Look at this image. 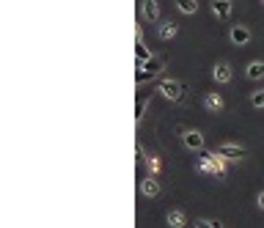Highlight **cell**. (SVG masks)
I'll return each mask as SVG.
<instances>
[{"instance_id":"obj_1","label":"cell","mask_w":264,"mask_h":228,"mask_svg":"<svg viewBox=\"0 0 264 228\" xmlns=\"http://www.w3.org/2000/svg\"><path fill=\"white\" fill-rule=\"evenodd\" d=\"M198 168H201V171H207V173H212V176L223 179V176H226V157H223L220 151H207V149H201Z\"/></svg>"},{"instance_id":"obj_2","label":"cell","mask_w":264,"mask_h":228,"mask_svg":"<svg viewBox=\"0 0 264 228\" xmlns=\"http://www.w3.org/2000/svg\"><path fill=\"white\" fill-rule=\"evenodd\" d=\"M135 83L138 85H143V83H149L154 75H160L162 69H165V58L162 55H152L149 61H143V63H135Z\"/></svg>"},{"instance_id":"obj_3","label":"cell","mask_w":264,"mask_h":228,"mask_svg":"<svg viewBox=\"0 0 264 228\" xmlns=\"http://www.w3.org/2000/svg\"><path fill=\"white\" fill-rule=\"evenodd\" d=\"M157 91L168 102H182V96H185V83H179V80H162L157 85Z\"/></svg>"},{"instance_id":"obj_4","label":"cell","mask_w":264,"mask_h":228,"mask_svg":"<svg viewBox=\"0 0 264 228\" xmlns=\"http://www.w3.org/2000/svg\"><path fill=\"white\" fill-rule=\"evenodd\" d=\"M152 96H154L152 88L138 93V99H135V121H140V118L146 116V107H149V99H152Z\"/></svg>"},{"instance_id":"obj_5","label":"cell","mask_w":264,"mask_h":228,"mask_svg":"<svg viewBox=\"0 0 264 228\" xmlns=\"http://www.w3.org/2000/svg\"><path fill=\"white\" fill-rule=\"evenodd\" d=\"M218 151L226 159H242V157H245V149H242V146H237V143H220Z\"/></svg>"},{"instance_id":"obj_6","label":"cell","mask_w":264,"mask_h":228,"mask_svg":"<svg viewBox=\"0 0 264 228\" xmlns=\"http://www.w3.org/2000/svg\"><path fill=\"white\" fill-rule=\"evenodd\" d=\"M160 192V184H157V179L149 173L146 179H140V196H146V198H154Z\"/></svg>"},{"instance_id":"obj_7","label":"cell","mask_w":264,"mask_h":228,"mask_svg":"<svg viewBox=\"0 0 264 228\" xmlns=\"http://www.w3.org/2000/svg\"><path fill=\"white\" fill-rule=\"evenodd\" d=\"M140 11H143V19H149V22H154V19L160 17V6H157V0H143Z\"/></svg>"},{"instance_id":"obj_8","label":"cell","mask_w":264,"mask_h":228,"mask_svg":"<svg viewBox=\"0 0 264 228\" xmlns=\"http://www.w3.org/2000/svg\"><path fill=\"white\" fill-rule=\"evenodd\" d=\"M204 107H207V110H212V113H220L223 110V96H220V93H215V91H209L204 96Z\"/></svg>"},{"instance_id":"obj_9","label":"cell","mask_w":264,"mask_h":228,"mask_svg":"<svg viewBox=\"0 0 264 228\" xmlns=\"http://www.w3.org/2000/svg\"><path fill=\"white\" fill-rule=\"evenodd\" d=\"M212 11L220 19H228L231 17V0H212Z\"/></svg>"},{"instance_id":"obj_10","label":"cell","mask_w":264,"mask_h":228,"mask_svg":"<svg viewBox=\"0 0 264 228\" xmlns=\"http://www.w3.org/2000/svg\"><path fill=\"white\" fill-rule=\"evenodd\" d=\"M185 146H187V149L201 151V149H204V135H201V132H185Z\"/></svg>"},{"instance_id":"obj_11","label":"cell","mask_w":264,"mask_h":228,"mask_svg":"<svg viewBox=\"0 0 264 228\" xmlns=\"http://www.w3.org/2000/svg\"><path fill=\"white\" fill-rule=\"evenodd\" d=\"M231 42L234 44H248L250 42V30L245 28V25H234L231 28Z\"/></svg>"},{"instance_id":"obj_12","label":"cell","mask_w":264,"mask_h":228,"mask_svg":"<svg viewBox=\"0 0 264 228\" xmlns=\"http://www.w3.org/2000/svg\"><path fill=\"white\" fill-rule=\"evenodd\" d=\"M152 58V50L143 44V39H135V63H143Z\"/></svg>"},{"instance_id":"obj_13","label":"cell","mask_w":264,"mask_h":228,"mask_svg":"<svg viewBox=\"0 0 264 228\" xmlns=\"http://www.w3.org/2000/svg\"><path fill=\"white\" fill-rule=\"evenodd\" d=\"M212 77L218 80V83H228V80H231V66H228V63H218V66H215V72H212Z\"/></svg>"},{"instance_id":"obj_14","label":"cell","mask_w":264,"mask_h":228,"mask_svg":"<svg viewBox=\"0 0 264 228\" xmlns=\"http://www.w3.org/2000/svg\"><path fill=\"white\" fill-rule=\"evenodd\" d=\"M245 75H248L250 80H261V77H264V63H261V61H253V63L248 66Z\"/></svg>"},{"instance_id":"obj_15","label":"cell","mask_w":264,"mask_h":228,"mask_svg":"<svg viewBox=\"0 0 264 228\" xmlns=\"http://www.w3.org/2000/svg\"><path fill=\"white\" fill-rule=\"evenodd\" d=\"M168 225H173V228L185 225V212H182V209H171V212H168Z\"/></svg>"},{"instance_id":"obj_16","label":"cell","mask_w":264,"mask_h":228,"mask_svg":"<svg viewBox=\"0 0 264 228\" xmlns=\"http://www.w3.org/2000/svg\"><path fill=\"white\" fill-rule=\"evenodd\" d=\"M176 6H179L182 14H195V11H198V3H195V0H176Z\"/></svg>"},{"instance_id":"obj_17","label":"cell","mask_w":264,"mask_h":228,"mask_svg":"<svg viewBox=\"0 0 264 228\" xmlns=\"http://www.w3.org/2000/svg\"><path fill=\"white\" fill-rule=\"evenodd\" d=\"M176 30H179V28H176L173 22H162V25H160V39H173Z\"/></svg>"},{"instance_id":"obj_18","label":"cell","mask_w":264,"mask_h":228,"mask_svg":"<svg viewBox=\"0 0 264 228\" xmlns=\"http://www.w3.org/2000/svg\"><path fill=\"white\" fill-rule=\"evenodd\" d=\"M143 162H146V168H149V173H152V176H157V173H160V157H154V154H152V157L143 159Z\"/></svg>"},{"instance_id":"obj_19","label":"cell","mask_w":264,"mask_h":228,"mask_svg":"<svg viewBox=\"0 0 264 228\" xmlns=\"http://www.w3.org/2000/svg\"><path fill=\"white\" fill-rule=\"evenodd\" d=\"M250 105H253V107H264V91H256L253 96H250Z\"/></svg>"},{"instance_id":"obj_20","label":"cell","mask_w":264,"mask_h":228,"mask_svg":"<svg viewBox=\"0 0 264 228\" xmlns=\"http://www.w3.org/2000/svg\"><path fill=\"white\" fill-rule=\"evenodd\" d=\"M195 225L198 228H220L223 223H215V220H195Z\"/></svg>"},{"instance_id":"obj_21","label":"cell","mask_w":264,"mask_h":228,"mask_svg":"<svg viewBox=\"0 0 264 228\" xmlns=\"http://www.w3.org/2000/svg\"><path fill=\"white\" fill-rule=\"evenodd\" d=\"M135 159H138V162H143V159H146V154H143V146H135Z\"/></svg>"},{"instance_id":"obj_22","label":"cell","mask_w":264,"mask_h":228,"mask_svg":"<svg viewBox=\"0 0 264 228\" xmlns=\"http://www.w3.org/2000/svg\"><path fill=\"white\" fill-rule=\"evenodd\" d=\"M259 209L264 212V192H259Z\"/></svg>"}]
</instances>
